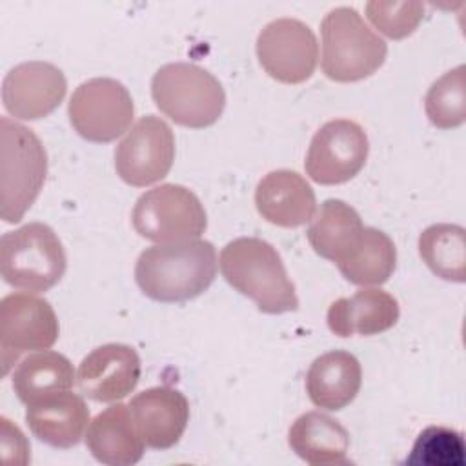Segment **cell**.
<instances>
[{"label": "cell", "instance_id": "cell-1", "mask_svg": "<svg viewBox=\"0 0 466 466\" xmlns=\"http://www.w3.org/2000/svg\"><path fill=\"white\" fill-rule=\"evenodd\" d=\"M217 277V251L209 240L157 244L135 264L142 293L157 302H184L204 293Z\"/></svg>", "mask_w": 466, "mask_h": 466}, {"label": "cell", "instance_id": "cell-2", "mask_svg": "<svg viewBox=\"0 0 466 466\" xmlns=\"http://www.w3.org/2000/svg\"><path fill=\"white\" fill-rule=\"evenodd\" d=\"M218 262L226 282L262 313L279 315L299 308L295 284L269 242L257 237L235 238L224 246Z\"/></svg>", "mask_w": 466, "mask_h": 466}, {"label": "cell", "instance_id": "cell-3", "mask_svg": "<svg viewBox=\"0 0 466 466\" xmlns=\"http://www.w3.org/2000/svg\"><path fill=\"white\" fill-rule=\"evenodd\" d=\"M320 67L335 82H357L371 76L388 55V44L351 7L331 9L320 24Z\"/></svg>", "mask_w": 466, "mask_h": 466}, {"label": "cell", "instance_id": "cell-4", "mask_svg": "<svg viewBox=\"0 0 466 466\" xmlns=\"http://www.w3.org/2000/svg\"><path fill=\"white\" fill-rule=\"evenodd\" d=\"M151 95L166 116L193 129L215 124L226 106L222 84L204 67L187 62L162 66L153 75Z\"/></svg>", "mask_w": 466, "mask_h": 466}, {"label": "cell", "instance_id": "cell-5", "mask_svg": "<svg viewBox=\"0 0 466 466\" xmlns=\"http://www.w3.org/2000/svg\"><path fill=\"white\" fill-rule=\"evenodd\" d=\"M2 137V218L20 222L36 200L47 175V153L33 129L0 118Z\"/></svg>", "mask_w": 466, "mask_h": 466}, {"label": "cell", "instance_id": "cell-6", "mask_svg": "<svg viewBox=\"0 0 466 466\" xmlns=\"http://www.w3.org/2000/svg\"><path fill=\"white\" fill-rule=\"evenodd\" d=\"M2 277L18 289L40 293L66 273L67 258L58 235L42 222H29L2 237Z\"/></svg>", "mask_w": 466, "mask_h": 466}, {"label": "cell", "instance_id": "cell-7", "mask_svg": "<svg viewBox=\"0 0 466 466\" xmlns=\"http://www.w3.org/2000/svg\"><path fill=\"white\" fill-rule=\"evenodd\" d=\"M131 220L140 237L158 244L195 240L208 226L200 198L180 184H162L142 193Z\"/></svg>", "mask_w": 466, "mask_h": 466}, {"label": "cell", "instance_id": "cell-8", "mask_svg": "<svg viewBox=\"0 0 466 466\" xmlns=\"http://www.w3.org/2000/svg\"><path fill=\"white\" fill-rule=\"evenodd\" d=\"M73 129L89 142L106 144L124 135L135 116L127 87L115 78H89L69 98L67 107Z\"/></svg>", "mask_w": 466, "mask_h": 466}, {"label": "cell", "instance_id": "cell-9", "mask_svg": "<svg viewBox=\"0 0 466 466\" xmlns=\"http://www.w3.org/2000/svg\"><path fill=\"white\" fill-rule=\"evenodd\" d=\"M58 319L53 306L31 293H11L0 304V357L4 375L20 355L49 350L58 339Z\"/></svg>", "mask_w": 466, "mask_h": 466}, {"label": "cell", "instance_id": "cell-10", "mask_svg": "<svg viewBox=\"0 0 466 466\" xmlns=\"http://www.w3.org/2000/svg\"><path fill=\"white\" fill-rule=\"evenodd\" d=\"M370 142L366 131L353 120H329L313 135L304 169L322 186L351 180L366 164Z\"/></svg>", "mask_w": 466, "mask_h": 466}, {"label": "cell", "instance_id": "cell-11", "mask_svg": "<svg viewBox=\"0 0 466 466\" xmlns=\"http://www.w3.org/2000/svg\"><path fill=\"white\" fill-rule=\"evenodd\" d=\"M175 160V135L155 115L142 116L115 149L118 177L135 187H146L162 180Z\"/></svg>", "mask_w": 466, "mask_h": 466}, {"label": "cell", "instance_id": "cell-12", "mask_svg": "<svg viewBox=\"0 0 466 466\" xmlns=\"http://www.w3.org/2000/svg\"><path fill=\"white\" fill-rule=\"evenodd\" d=\"M257 56L271 78L282 84H302L317 66L315 33L297 18L271 20L257 36Z\"/></svg>", "mask_w": 466, "mask_h": 466}, {"label": "cell", "instance_id": "cell-13", "mask_svg": "<svg viewBox=\"0 0 466 466\" xmlns=\"http://www.w3.org/2000/svg\"><path fill=\"white\" fill-rule=\"evenodd\" d=\"M67 82L49 62H24L15 66L2 82V104L20 120H38L53 113L64 100Z\"/></svg>", "mask_w": 466, "mask_h": 466}, {"label": "cell", "instance_id": "cell-14", "mask_svg": "<svg viewBox=\"0 0 466 466\" xmlns=\"http://www.w3.org/2000/svg\"><path fill=\"white\" fill-rule=\"evenodd\" d=\"M140 357L127 344H104L80 362V391L95 402H115L127 397L140 380Z\"/></svg>", "mask_w": 466, "mask_h": 466}, {"label": "cell", "instance_id": "cell-15", "mask_svg": "<svg viewBox=\"0 0 466 466\" xmlns=\"http://www.w3.org/2000/svg\"><path fill=\"white\" fill-rule=\"evenodd\" d=\"M129 410L146 446L155 450L175 446L189 422V402L171 386H155L137 393Z\"/></svg>", "mask_w": 466, "mask_h": 466}, {"label": "cell", "instance_id": "cell-16", "mask_svg": "<svg viewBox=\"0 0 466 466\" xmlns=\"http://www.w3.org/2000/svg\"><path fill=\"white\" fill-rule=\"evenodd\" d=\"M257 211L280 228H299L313 218L317 198L302 175L291 169L269 171L255 189Z\"/></svg>", "mask_w": 466, "mask_h": 466}, {"label": "cell", "instance_id": "cell-17", "mask_svg": "<svg viewBox=\"0 0 466 466\" xmlns=\"http://www.w3.org/2000/svg\"><path fill=\"white\" fill-rule=\"evenodd\" d=\"M25 422L38 441L67 450L76 446L84 437L89 422V408L80 395L62 391L27 404Z\"/></svg>", "mask_w": 466, "mask_h": 466}, {"label": "cell", "instance_id": "cell-18", "mask_svg": "<svg viewBox=\"0 0 466 466\" xmlns=\"http://www.w3.org/2000/svg\"><path fill=\"white\" fill-rule=\"evenodd\" d=\"M400 309L393 295L379 288H364L351 297L337 299L328 309V326L339 337L377 335L393 328Z\"/></svg>", "mask_w": 466, "mask_h": 466}, {"label": "cell", "instance_id": "cell-19", "mask_svg": "<svg viewBox=\"0 0 466 466\" xmlns=\"http://www.w3.org/2000/svg\"><path fill=\"white\" fill-rule=\"evenodd\" d=\"M86 446L102 464L131 466L142 459L146 442L137 430L129 406L118 402L100 411L87 424Z\"/></svg>", "mask_w": 466, "mask_h": 466}, {"label": "cell", "instance_id": "cell-20", "mask_svg": "<svg viewBox=\"0 0 466 466\" xmlns=\"http://www.w3.org/2000/svg\"><path fill=\"white\" fill-rule=\"evenodd\" d=\"M362 384L360 362L350 351L335 350L317 357L306 373V391L317 408L339 411L357 397Z\"/></svg>", "mask_w": 466, "mask_h": 466}, {"label": "cell", "instance_id": "cell-21", "mask_svg": "<svg viewBox=\"0 0 466 466\" xmlns=\"http://www.w3.org/2000/svg\"><path fill=\"white\" fill-rule=\"evenodd\" d=\"M288 444L308 464H346L350 433L333 417L320 411H306L291 424Z\"/></svg>", "mask_w": 466, "mask_h": 466}, {"label": "cell", "instance_id": "cell-22", "mask_svg": "<svg viewBox=\"0 0 466 466\" xmlns=\"http://www.w3.org/2000/svg\"><path fill=\"white\" fill-rule=\"evenodd\" d=\"M364 226L360 215L339 198L322 202L306 237L313 251L328 260L340 262L359 242Z\"/></svg>", "mask_w": 466, "mask_h": 466}, {"label": "cell", "instance_id": "cell-23", "mask_svg": "<svg viewBox=\"0 0 466 466\" xmlns=\"http://www.w3.org/2000/svg\"><path fill=\"white\" fill-rule=\"evenodd\" d=\"M75 379L73 364L66 355L42 350L16 366L11 382L18 400L27 406L44 397L69 391Z\"/></svg>", "mask_w": 466, "mask_h": 466}, {"label": "cell", "instance_id": "cell-24", "mask_svg": "<svg viewBox=\"0 0 466 466\" xmlns=\"http://www.w3.org/2000/svg\"><path fill=\"white\" fill-rule=\"evenodd\" d=\"M395 264V244L377 228H364L357 246L337 262L342 277L357 286L384 284L393 275Z\"/></svg>", "mask_w": 466, "mask_h": 466}, {"label": "cell", "instance_id": "cell-25", "mask_svg": "<svg viewBox=\"0 0 466 466\" xmlns=\"http://www.w3.org/2000/svg\"><path fill=\"white\" fill-rule=\"evenodd\" d=\"M419 253L437 277L451 282H464L466 238L462 226L433 224L426 228L419 237Z\"/></svg>", "mask_w": 466, "mask_h": 466}, {"label": "cell", "instance_id": "cell-26", "mask_svg": "<svg viewBox=\"0 0 466 466\" xmlns=\"http://www.w3.org/2000/svg\"><path fill=\"white\" fill-rule=\"evenodd\" d=\"M424 109L430 122L441 129L459 127L466 120L464 66H457L431 84Z\"/></svg>", "mask_w": 466, "mask_h": 466}, {"label": "cell", "instance_id": "cell-27", "mask_svg": "<svg viewBox=\"0 0 466 466\" xmlns=\"http://www.w3.org/2000/svg\"><path fill=\"white\" fill-rule=\"evenodd\" d=\"M466 444L461 431L446 426L424 428L402 464L406 466H464Z\"/></svg>", "mask_w": 466, "mask_h": 466}, {"label": "cell", "instance_id": "cell-28", "mask_svg": "<svg viewBox=\"0 0 466 466\" xmlns=\"http://www.w3.org/2000/svg\"><path fill=\"white\" fill-rule=\"evenodd\" d=\"M368 20L388 38L400 40L410 36L424 16L420 2H368Z\"/></svg>", "mask_w": 466, "mask_h": 466}, {"label": "cell", "instance_id": "cell-29", "mask_svg": "<svg viewBox=\"0 0 466 466\" xmlns=\"http://www.w3.org/2000/svg\"><path fill=\"white\" fill-rule=\"evenodd\" d=\"M13 450L16 451L18 464L29 462V442L25 441L18 426H13L11 420L2 417V451L5 455L7 451H13Z\"/></svg>", "mask_w": 466, "mask_h": 466}]
</instances>
